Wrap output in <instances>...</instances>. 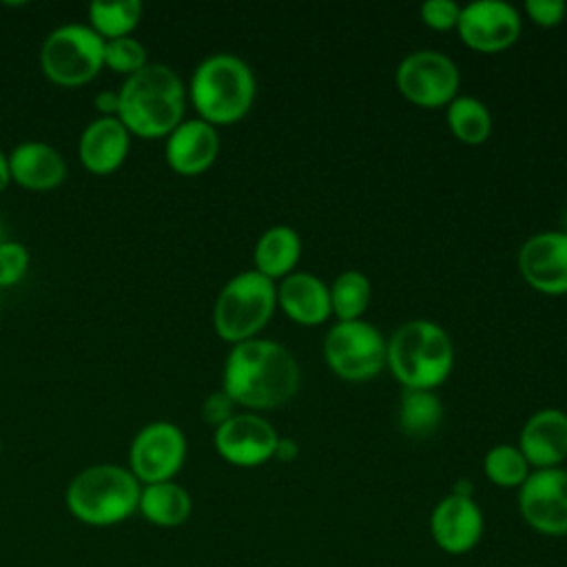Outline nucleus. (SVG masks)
Instances as JSON below:
<instances>
[{"label":"nucleus","instance_id":"1","mask_svg":"<svg viewBox=\"0 0 567 567\" xmlns=\"http://www.w3.org/2000/svg\"><path fill=\"white\" fill-rule=\"evenodd\" d=\"M301 383V370L292 352L270 339L235 343L224 361L221 390L252 412L288 403Z\"/></svg>","mask_w":567,"mask_h":567},{"label":"nucleus","instance_id":"2","mask_svg":"<svg viewBox=\"0 0 567 567\" xmlns=\"http://www.w3.org/2000/svg\"><path fill=\"white\" fill-rule=\"evenodd\" d=\"M117 95V117L128 133L159 137L168 135L184 120L186 86L168 64L148 62L126 75Z\"/></svg>","mask_w":567,"mask_h":567},{"label":"nucleus","instance_id":"3","mask_svg":"<svg viewBox=\"0 0 567 567\" xmlns=\"http://www.w3.org/2000/svg\"><path fill=\"white\" fill-rule=\"evenodd\" d=\"M385 368L403 388L434 390L452 374V337L430 319H410L385 339Z\"/></svg>","mask_w":567,"mask_h":567},{"label":"nucleus","instance_id":"4","mask_svg":"<svg viewBox=\"0 0 567 567\" xmlns=\"http://www.w3.org/2000/svg\"><path fill=\"white\" fill-rule=\"evenodd\" d=\"M257 93L252 69L235 53H210L193 71L188 97L199 120L219 126L241 120Z\"/></svg>","mask_w":567,"mask_h":567},{"label":"nucleus","instance_id":"5","mask_svg":"<svg viewBox=\"0 0 567 567\" xmlns=\"http://www.w3.org/2000/svg\"><path fill=\"white\" fill-rule=\"evenodd\" d=\"M142 483L128 467L97 463L78 472L64 494L69 512L93 527L122 523L137 512Z\"/></svg>","mask_w":567,"mask_h":567},{"label":"nucleus","instance_id":"6","mask_svg":"<svg viewBox=\"0 0 567 567\" xmlns=\"http://www.w3.org/2000/svg\"><path fill=\"white\" fill-rule=\"evenodd\" d=\"M277 308V286L261 272L244 270L230 277L213 306L215 332L228 343L255 339Z\"/></svg>","mask_w":567,"mask_h":567},{"label":"nucleus","instance_id":"7","mask_svg":"<svg viewBox=\"0 0 567 567\" xmlns=\"http://www.w3.org/2000/svg\"><path fill=\"white\" fill-rule=\"evenodd\" d=\"M40 66L51 82L80 86L104 66V38L82 22L60 24L42 42Z\"/></svg>","mask_w":567,"mask_h":567},{"label":"nucleus","instance_id":"8","mask_svg":"<svg viewBox=\"0 0 567 567\" xmlns=\"http://www.w3.org/2000/svg\"><path fill=\"white\" fill-rule=\"evenodd\" d=\"M328 368L343 381H370L385 368V339L368 321H337L323 341Z\"/></svg>","mask_w":567,"mask_h":567},{"label":"nucleus","instance_id":"9","mask_svg":"<svg viewBox=\"0 0 567 567\" xmlns=\"http://www.w3.org/2000/svg\"><path fill=\"white\" fill-rule=\"evenodd\" d=\"M394 82L408 102L421 109H441L456 97L461 73L454 60L445 53L419 49L399 62Z\"/></svg>","mask_w":567,"mask_h":567},{"label":"nucleus","instance_id":"10","mask_svg":"<svg viewBox=\"0 0 567 567\" xmlns=\"http://www.w3.org/2000/svg\"><path fill=\"white\" fill-rule=\"evenodd\" d=\"M518 514L543 536H567V470H532L518 487Z\"/></svg>","mask_w":567,"mask_h":567},{"label":"nucleus","instance_id":"11","mask_svg":"<svg viewBox=\"0 0 567 567\" xmlns=\"http://www.w3.org/2000/svg\"><path fill=\"white\" fill-rule=\"evenodd\" d=\"M186 458V436L171 421H153L144 425L128 450L131 472L142 483L173 481Z\"/></svg>","mask_w":567,"mask_h":567},{"label":"nucleus","instance_id":"12","mask_svg":"<svg viewBox=\"0 0 567 567\" xmlns=\"http://www.w3.org/2000/svg\"><path fill=\"white\" fill-rule=\"evenodd\" d=\"M520 13L505 0H476L461 7L456 22L458 38L474 51L498 53L520 35Z\"/></svg>","mask_w":567,"mask_h":567},{"label":"nucleus","instance_id":"13","mask_svg":"<svg viewBox=\"0 0 567 567\" xmlns=\"http://www.w3.org/2000/svg\"><path fill=\"white\" fill-rule=\"evenodd\" d=\"M213 443L217 454L235 467H257L275 458L279 432L257 412H235L215 427Z\"/></svg>","mask_w":567,"mask_h":567},{"label":"nucleus","instance_id":"14","mask_svg":"<svg viewBox=\"0 0 567 567\" xmlns=\"http://www.w3.org/2000/svg\"><path fill=\"white\" fill-rule=\"evenodd\" d=\"M483 532L485 518L474 496L450 492L430 514V536L443 554L463 556L472 551L481 543Z\"/></svg>","mask_w":567,"mask_h":567},{"label":"nucleus","instance_id":"15","mask_svg":"<svg viewBox=\"0 0 567 567\" xmlns=\"http://www.w3.org/2000/svg\"><path fill=\"white\" fill-rule=\"evenodd\" d=\"M518 272L529 288L543 295H567V233L543 230L518 248Z\"/></svg>","mask_w":567,"mask_h":567},{"label":"nucleus","instance_id":"16","mask_svg":"<svg viewBox=\"0 0 567 567\" xmlns=\"http://www.w3.org/2000/svg\"><path fill=\"white\" fill-rule=\"evenodd\" d=\"M518 450L532 470L560 467L567 458V412L558 408L534 412L520 427Z\"/></svg>","mask_w":567,"mask_h":567},{"label":"nucleus","instance_id":"17","mask_svg":"<svg viewBox=\"0 0 567 567\" xmlns=\"http://www.w3.org/2000/svg\"><path fill=\"white\" fill-rule=\"evenodd\" d=\"M219 153V133L213 124L193 117L182 120L168 135L164 155L179 175H199L213 166Z\"/></svg>","mask_w":567,"mask_h":567},{"label":"nucleus","instance_id":"18","mask_svg":"<svg viewBox=\"0 0 567 567\" xmlns=\"http://www.w3.org/2000/svg\"><path fill=\"white\" fill-rule=\"evenodd\" d=\"M131 133L115 115H100L80 135L78 155L86 171L95 175L113 173L128 155Z\"/></svg>","mask_w":567,"mask_h":567},{"label":"nucleus","instance_id":"19","mask_svg":"<svg viewBox=\"0 0 567 567\" xmlns=\"http://www.w3.org/2000/svg\"><path fill=\"white\" fill-rule=\"evenodd\" d=\"M277 306L299 326H321L332 315L330 290L310 272H290L277 284Z\"/></svg>","mask_w":567,"mask_h":567},{"label":"nucleus","instance_id":"20","mask_svg":"<svg viewBox=\"0 0 567 567\" xmlns=\"http://www.w3.org/2000/svg\"><path fill=\"white\" fill-rule=\"evenodd\" d=\"M9 175L24 188L49 190L66 177V164L58 148L47 142H20L9 155Z\"/></svg>","mask_w":567,"mask_h":567},{"label":"nucleus","instance_id":"21","mask_svg":"<svg viewBox=\"0 0 567 567\" xmlns=\"http://www.w3.org/2000/svg\"><path fill=\"white\" fill-rule=\"evenodd\" d=\"M301 257V237L292 226L277 224L266 228L252 250L255 270L268 279H284L295 272Z\"/></svg>","mask_w":567,"mask_h":567},{"label":"nucleus","instance_id":"22","mask_svg":"<svg viewBox=\"0 0 567 567\" xmlns=\"http://www.w3.org/2000/svg\"><path fill=\"white\" fill-rule=\"evenodd\" d=\"M137 512L157 527H179L193 512L190 494L175 481L142 485Z\"/></svg>","mask_w":567,"mask_h":567},{"label":"nucleus","instance_id":"23","mask_svg":"<svg viewBox=\"0 0 567 567\" xmlns=\"http://www.w3.org/2000/svg\"><path fill=\"white\" fill-rule=\"evenodd\" d=\"M399 427L412 439H427L439 432L443 423V403L434 390L403 388L399 396Z\"/></svg>","mask_w":567,"mask_h":567},{"label":"nucleus","instance_id":"24","mask_svg":"<svg viewBox=\"0 0 567 567\" xmlns=\"http://www.w3.org/2000/svg\"><path fill=\"white\" fill-rule=\"evenodd\" d=\"M445 120L452 135L470 146L483 144L492 133V113L487 104L474 95H456L445 106Z\"/></svg>","mask_w":567,"mask_h":567},{"label":"nucleus","instance_id":"25","mask_svg":"<svg viewBox=\"0 0 567 567\" xmlns=\"http://www.w3.org/2000/svg\"><path fill=\"white\" fill-rule=\"evenodd\" d=\"M332 315L339 321L361 319L372 299L370 279L361 270H343L328 286Z\"/></svg>","mask_w":567,"mask_h":567},{"label":"nucleus","instance_id":"26","mask_svg":"<svg viewBox=\"0 0 567 567\" xmlns=\"http://www.w3.org/2000/svg\"><path fill=\"white\" fill-rule=\"evenodd\" d=\"M142 18L140 0H117L104 2L95 0L89 4V27L100 33L104 40L131 35Z\"/></svg>","mask_w":567,"mask_h":567},{"label":"nucleus","instance_id":"27","mask_svg":"<svg viewBox=\"0 0 567 567\" xmlns=\"http://www.w3.org/2000/svg\"><path fill=\"white\" fill-rule=\"evenodd\" d=\"M483 472L487 476L489 483H494L496 487H520L525 483V478L529 476L532 467L527 463V458L523 456V452L518 450V445H509V443H498L494 447L487 450V454L483 456Z\"/></svg>","mask_w":567,"mask_h":567},{"label":"nucleus","instance_id":"28","mask_svg":"<svg viewBox=\"0 0 567 567\" xmlns=\"http://www.w3.org/2000/svg\"><path fill=\"white\" fill-rule=\"evenodd\" d=\"M104 64L115 73L131 75L148 64L146 47L133 35L104 40Z\"/></svg>","mask_w":567,"mask_h":567},{"label":"nucleus","instance_id":"29","mask_svg":"<svg viewBox=\"0 0 567 567\" xmlns=\"http://www.w3.org/2000/svg\"><path fill=\"white\" fill-rule=\"evenodd\" d=\"M29 268V250L24 244L7 239L0 244V288L18 284Z\"/></svg>","mask_w":567,"mask_h":567},{"label":"nucleus","instance_id":"30","mask_svg":"<svg viewBox=\"0 0 567 567\" xmlns=\"http://www.w3.org/2000/svg\"><path fill=\"white\" fill-rule=\"evenodd\" d=\"M461 7L454 0H427L421 4V20L434 31L456 29Z\"/></svg>","mask_w":567,"mask_h":567},{"label":"nucleus","instance_id":"31","mask_svg":"<svg viewBox=\"0 0 567 567\" xmlns=\"http://www.w3.org/2000/svg\"><path fill=\"white\" fill-rule=\"evenodd\" d=\"M525 13L538 27H556L565 20L567 4L563 0H527Z\"/></svg>","mask_w":567,"mask_h":567},{"label":"nucleus","instance_id":"32","mask_svg":"<svg viewBox=\"0 0 567 567\" xmlns=\"http://www.w3.org/2000/svg\"><path fill=\"white\" fill-rule=\"evenodd\" d=\"M235 414V401L224 392V390H215L210 392L204 403H202V419L213 425L219 427L221 423H226L230 416Z\"/></svg>","mask_w":567,"mask_h":567},{"label":"nucleus","instance_id":"33","mask_svg":"<svg viewBox=\"0 0 567 567\" xmlns=\"http://www.w3.org/2000/svg\"><path fill=\"white\" fill-rule=\"evenodd\" d=\"M95 109L100 111V115H115L117 117V106H120V95L117 91H100L93 100Z\"/></svg>","mask_w":567,"mask_h":567},{"label":"nucleus","instance_id":"34","mask_svg":"<svg viewBox=\"0 0 567 567\" xmlns=\"http://www.w3.org/2000/svg\"><path fill=\"white\" fill-rule=\"evenodd\" d=\"M297 456H299V443L295 439L279 436V443H277V450H275V458L281 461V463H290Z\"/></svg>","mask_w":567,"mask_h":567},{"label":"nucleus","instance_id":"35","mask_svg":"<svg viewBox=\"0 0 567 567\" xmlns=\"http://www.w3.org/2000/svg\"><path fill=\"white\" fill-rule=\"evenodd\" d=\"M11 182V175H9V157L7 153L0 148V190H4V186Z\"/></svg>","mask_w":567,"mask_h":567},{"label":"nucleus","instance_id":"36","mask_svg":"<svg viewBox=\"0 0 567 567\" xmlns=\"http://www.w3.org/2000/svg\"><path fill=\"white\" fill-rule=\"evenodd\" d=\"M2 241H7V237H4V230H2V224H0V244Z\"/></svg>","mask_w":567,"mask_h":567},{"label":"nucleus","instance_id":"37","mask_svg":"<svg viewBox=\"0 0 567 567\" xmlns=\"http://www.w3.org/2000/svg\"><path fill=\"white\" fill-rule=\"evenodd\" d=\"M0 454H2V441H0Z\"/></svg>","mask_w":567,"mask_h":567}]
</instances>
